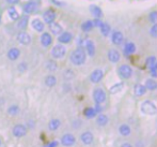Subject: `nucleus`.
Segmentation results:
<instances>
[{
    "instance_id": "obj_42",
    "label": "nucleus",
    "mask_w": 157,
    "mask_h": 147,
    "mask_svg": "<svg viewBox=\"0 0 157 147\" xmlns=\"http://www.w3.org/2000/svg\"><path fill=\"white\" fill-rule=\"evenodd\" d=\"M92 22H93V26H94V27H97V28L101 27V24L104 23V22L101 21V18H94Z\"/></svg>"
},
{
    "instance_id": "obj_15",
    "label": "nucleus",
    "mask_w": 157,
    "mask_h": 147,
    "mask_svg": "<svg viewBox=\"0 0 157 147\" xmlns=\"http://www.w3.org/2000/svg\"><path fill=\"white\" fill-rule=\"evenodd\" d=\"M56 17H57L56 12H55L52 9H48V10H46L43 14V19L46 24H52V22H55Z\"/></svg>"
},
{
    "instance_id": "obj_19",
    "label": "nucleus",
    "mask_w": 157,
    "mask_h": 147,
    "mask_svg": "<svg viewBox=\"0 0 157 147\" xmlns=\"http://www.w3.org/2000/svg\"><path fill=\"white\" fill-rule=\"evenodd\" d=\"M17 28L21 30H24L27 28L28 26V22H29V16H28L27 14L23 15V16H21L18 19H17Z\"/></svg>"
},
{
    "instance_id": "obj_41",
    "label": "nucleus",
    "mask_w": 157,
    "mask_h": 147,
    "mask_svg": "<svg viewBox=\"0 0 157 147\" xmlns=\"http://www.w3.org/2000/svg\"><path fill=\"white\" fill-rule=\"evenodd\" d=\"M18 71L19 72H21V73H24L25 71H27V69H28V64H27V62H21V63L18 64Z\"/></svg>"
},
{
    "instance_id": "obj_23",
    "label": "nucleus",
    "mask_w": 157,
    "mask_h": 147,
    "mask_svg": "<svg viewBox=\"0 0 157 147\" xmlns=\"http://www.w3.org/2000/svg\"><path fill=\"white\" fill-rule=\"evenodd\" d=\"M49 30L52 35H59L63 32V28L61 27V25L56 23V22H52V24H49Z\"/></svg>"
},
{
    "instance_id": "obj_1",
    "label": "nucleus",
    "mask_w": 157,
    "mask_h": 147,
    "mask_svg": "<svg viewBox=\"0 0 157 147\" xmlns=\"http://www.w3.org/2000/svg\"><path fill=\"white\" fill-rule=\"evenodd\" d=\"M70 60L75 66H81V64H83L86 62V60H87V54H86L85 50L81 47H78L77 50H75L71 54Z\"/></svg>"
},
{
    "instance_id": "obj_10",
    "label": "nucleus",
    "mask_w": 157,
    "mask_h": 147,
    "mask_svg": "<svg viewBox=\"0 0 157 147\" xmlns=\"http://www.w3.org/2000/svg\"><path fill=\"white\" fill-rule=\"evenodd\" d=\"M111 41L117 46L122 45L123 42H124V35L121 31H113L111 33Z\"/></svg>"
},
{
    "instance_id": "obj_46",
    "label": "nucleus",
    "mask_w": 157,
    "mask_h": 147,
    "mask_svg": "<svg viewBox=\"0 0 157 147\" xmlns=\"http://www.w3.org/2000/svg\"><path fill=\"white\" fill-rule=\"evenodd\" d=\"M57 146H58V142L54 141V142H50V143L48 144V145L46 146V147H57Z\"/></svg>"
},
{
    "instance_id": "obj_9",
    "label": "nucleus",
    "mask_w": 157,
    "mask_h": 147,
    "mask_svg": "<svg viewBox=\"0 0 157 147\" xmlns=\"http://www.w3.org/2000/svg\"><path fill=\"white\" fill-rule=\"evenodd\" d=\"M39 9V6H37L36 2L34 1H28L24 4L23 6V11L25 14H32V13H35Z\"/></svg>"
},
{
    "instance_id": "obj_52",
    "label": "nucleus",
    "mask_w": 157,
    "mask_h": 147,
    "mask_svg": "<svg viewBox=\"0 0 157 147\" xmlns=\"http://www.w3.org/2000/svg\"><path fill=\"white\" fill-rule=\"evenodd\" d=\"M0 146H1V139H0Z\"/></svg>"
},
{
    "instance_id": "obj_43",
    "label": "nucleus",
    "mask_w": 157,
    "mask_h": 147,
    "mask_svg": "<svg viewBox=\"0 0 157 147\" xmlns=\"http://www.w3.org/2000/svg\"><path fill=\"white\" fill-rule=\"evenodd\" d=\"M94 110L97 114H101V112L104 111V108H103V106H101V104H95Z\"/></svg>"
},
{
    "instance_id": "obj_24",
    "label": "nucleus",
    "mask_w": 157,
    "mask_h": 147,
    "mask_svg": "<svg viewBox=\"0 0 157 147\" xmlns=\"http://www.w3.org/2000/svg\"><path fill=\"white\" fill-rule=\"evenodd\" d=\"M90 12H91V14L94 16V18H101L103 17V11H101V9L99 8V6H95V4H92V6H90Z\"/></svg>"
},
{
    "instance_id": "obj_33",
    "label": "nucleus",
    "mask_w": 157,
    "mask_h": 147,
    "mask_svg": "<svg viewBox=\"0 0 157 147\" xmlns=\"http://www.w3.org/2000/svg\"><path fill=\"white\" fill-rule=\"evenodd\" d=\"M83 115H85L88 119H92V118H95L97 116V113L95 112L94 108H87L83 111Z\"/></svg>"
},
{
    "instance_id": "obj_14",
    "label": "nucleus",
    "mask_w": 157,
    "mask_h": 147,
    "mask_svg": "<svg viewBox=\"0 0 157 147\" xmlns=\"http://www.w3.org/2000/svg\"><path fill=\"white\" fill-rule=\"evenodd\" d=\"M83 47L86 48V54H88L90 57H93L95 55V44L92 40L90 39H86V42H85V45Z\"/></svg>"
},
{
    "instance_id": "obj_4",
    "label": "nucleus",
    "mask_w": 157,
    "mask_h": 147,
    "mask_svg": "<svg viewBox=\"0 0 157 147\" xmlns=\"http://www.w3.org/2000/svg\"><path fill=\"white\" fill-rule=\"evenodd\" d=\"M107 99L106 91L103 88H95L93 91V100L96 104H103Z\"/></svg>"
},
{
    "instance_id": "obj_50",
    "label": "nucleus",
    "mask_w": 157,
    "mask_h": 147,
    "mask_svg": "<svg viewBox=\"0 0 157 147\" xmlns=\"http://www.w3.org/2000/svg\"><path fill=\"white\" fill-rule=\"evenodd\" d=\"M155 69L157 70V61H156V63H155Z\"/></svg>"
},
{
    "instance_id": "obj_13",
    "label": "nucleus",
    "mask_w": 157,
    "mask_h": 147,
    "mask_svg": "<svg viewBox=\"0 0 157 147\" xmlns=\"http://www.w3.org/2000/svg\"><path fill=\"white\" fill-rule=\"evenodd\" d=\"M17 41L21 44V45H29L31 43V35L27 32H19L17 35Z\"/></svg>"
},
{
    "instance_id": "obj_28",
    "label": "nucleus",
    "mask_w": 157,
    "mask_h": 147,
    "mask_svg": "<svg viewBox=\"0 0 157 147\" xmlns=\"http://www.w3.org/2000/svg\"><path fill=\"white\" fill-rule=\"evenodd\" d=\"M44 84L49 88L54 87L57 84V77L55 75H47L45 77V80H44Z\"/></svg>"
},
{
    "instance_id": "obj_18",
    "label": "nucleus",
    "mask_w": 157,
    "mask_h": 147,
    "mask_svg": "<svg viewBox=\"0 0 157 147\" xmlns=\"http://www.w3.org/2000/svg\"><path fill=\"white\" fill-rule=\"evenodd\" d=\"M72 39H73V35H72V33L71 32H68V31H63L61 35H58V41H59V43L60 44H67V43H70L71 41H72Z\"/></svg>"
},
{
    "instance_id": "obj_40",
    "label": "nucleus",
    "mask_w": 157,
    "mask_h": 147,
    "mask_svg": "<svg viewBox=\"0 0 157 147\" xmlns=\"http://www.w3.org/2000/svg\"><path fill=\"white\" fill-rule=\"evenodd\" d=\"M150 35L153 38H157V23L153 24V26L151 27V29H150Z\"/></svg>"
},
{
    "instance_id": "obj_48",
    "label": "nucleus",
    "mask_w": 157,
    "mask_h": 147,
    "mask_svg": "<svg viewBox=\"0 0 157 147\" xmlns=\"http://www.w3.org/2000/svg\"><path fill=\"white\" fill-rule=\"evenodd\" d=\"M121 147H134L130 143H128V142H124V143H122V145Z\"/></svg>"
},
{
    "instance_id": "obj_30",
    "label": "nucleus",
    "mask_w": 157,
    "mask_h": 147,
    "mask_svg": "<svg viewBox=\"0 0 157 147\" xmlns=\"http://www.w3.org/2000/svg\"><path fill=\"white\" fill-rule=\"evenodd\" d=\"M144 86L147 88V90H156L157 89V82L154 79H147L144 83Z\"/></svg>"
},
{
    "instance_id": "obj_47",
    "label": "nucleus",
    "mask_w": 157,
    "mask_h": 147,
    "mask_svg": "<svg viewBox=\"0 0 157 147\" xmlns=\"http://www.w3.org/2000/svg\"><path fill=\"white\" fill-rule=\"evenodd\" d=\"M19 1H21V0H6V2H8L9 4H17Z\"/></svg>"
},
{
    "instance_id": "obj_21",
    "label": "nucleus",
    "mask_w": 157,
    "mask_h": 147,
    "mask_svg": "<svg viewBox=\"0 0 157 147\" xmlns=\"http://www.w3.org/2000/svg\"><path fill=\"white\" fill-rule=\"evenodd\" d=\"M19 56H21V51H19V48L17 47H12L9 50L8 52V58L10 60H12V61H15V60H17L19 58Z\"/></svg>"
},
{
    "instance_id": "obj_17",
    "label": "nucleus",
    "mask_w": 157,
    "mask_h": 147,
    "mask_svg": "<svg viewBox=\"0 0 157 147\" xmlns=\"http://www.w3.org/2000/svg\"><path fill=\"white\" fill-rule=\"evenodd\" d=\"M136 52V44L134 42L127 41L123 46V53H124L125 56H129V55H132Z\"/></svg>"
},
{
    "instance_id": "obj_6",
    "label": "nucleus",
    "mask_w": 157,
    "mask_h": 147,
    "mask_svg": "<svg viewBox=\"0 0 157 147\" xmlns=\"http://www.w3.org/2000/svg\"><path fill=\"white\" fill-rule=\"evenodd\" d=\"M27 132H28L27 127L21 124L15 125L12 129V134L15 137H17V139H21V137H24L25 135H27Z\"/></svg>"
},
{
    "instance_id": "obj_20",
    "label": "nucleus",
    "mask_w": 157,
    "mask_h": 147,
    "mask_svg": "<svg viewBox=\"0 0 157 147\" xmlns=\"http://www.w3.org/2000/svg\"><path fill=\"white\" fill-rule=\"evenodd\" d=\"M31 26H32L33 29H34L35 31H37V32H43L44 28H45V26H44V22H42L41 19H39V18L32 19Z\"/></svg>"
},
{
    "instance_id": "obj_44",
    "label": "nucleus",
    "mask_w": 157,
    "mask_h": 147,
    "mask_svg": "<svg viewBox=\"0 0 157 147\" xmlns=\"http://www.w3.org/2000/svg\"><path fill=\"white\" fill-rule=\"evenodd\" d=\"M150 74H151V79H154L155 80L157 77V70L155 69V67L152 69H150Z\"/></svg>"
},
{
    "instance_id": "obj_8",
    "label": "nucleus",
    "mask_w": 157,
    "mask_h": 147,
    "mask_svg": "<svg viewBox=\"0 0 157 147\" xmlns=\"http://www.w3.org/2000/svg\"><path fill=\"white\" fill-rule=\"evenodd\" d=\"M80 141L83 145L89 146L94 142V135L91 131H85L80 134Z\"/></svg>"
},
{
    "instance_id": "obj_5",
    "label": "nucleus",
    "mask_w": 157,
    "mask_h": 147,
    "mask_svg": "<svg viewBox=\"0 0 157 147\" xmlns=\"http://www.w3.org/2000/svg\"><path fill=\"white\" fill-rule=\"evenodd\" d=\"M60 143L64 147H72L76 144V137L72 133H65L61 137Z\"/></svg>"
},
{
    "instance_id": "obj_34",
    "label": "nucleus",
    "mask_w": 157,
    "mask_h": 147,
    "mask_svg": "<svg viewBox=\"0 0 157 147\" xmlns=\"http://www.w3.org/2000/svg\"><path fill=\"white\" fill-rule=\"evenodd\" d=\"M8 13H9V16H10V18L12 19V21H17V19L19 18L18 12H17L16 9H15L14 6H11V8L8 10Z\"/></svg>"
},
{
    "instance_id": "obj_37",
    "label": "nucleus",
    "mask_w": 157,
    "mask_h": 147,
    "mask_svg": "<svg viewBox=\"0 0 157 147\" xmlns=\"http://www.w3.org/2000/svg\"><path fill=\"white\" fill-rule=\"evenodd\" d=\"M18 113H19V106L18 105L13 104V105H11L10 108H8V114L11 115V116H16Z\"/></svg>"
},
{
    "instance_id": "obj_39",
    "label": "nucleus",
    "mask_w": 157,
    "mask_h": 147,
    "mask_svg": "<svg viewBox=\"0 0 157 147\" xmlns=\"http://www.w3.org/2000/svg\"><path fill=\"white\" fill-rule=\"evenodd\" d=\"M149 21L151 22L152 24L157 23V11H152L149 14Z\"/></svg>"
},
{
    "instance_id": "obj_49",
    "label": "nucleus",
    "mask_w": 157,
    "mask_h": 147,
    "mask_svg": "<svg viewBox=\"0 0 157 147\" xmlns=\"http://www.w3.org/2000/svg\"><path fill=\"white\" fill-rule=\"evenodd\" d=\"M52 2H55L56 4H58V6H63L64 3H62V2H59V1H57V0H52Z\"/></svg>"
},
{
    "instance_id": "obj_36",
    "label": "nucleus",
    "mask_w": 157,
    "mask_h": 147,
    "mask_svg": "<svg viewBox=\"0 0 157 147\" xmlns=\"http://www.w3.org/2000/svg\"><path fill=\"white\" fill-rule=\"evenodd\" d=\"M46 69H47L48 71H50V72H54V71H56L57 69H58V63L52 59L48 60L47 63H46Z\"/></svg>"
},
{
    "instance_id": "obj_27",
    "label": "nucleus",
    "mask_w": 157,
    "mask_h": 147,
    "mask_svg": "<svg viewBox=\"0 0 157 147\" xmlns=\"http://www.w3.org/2000/svg\"><path fill=\"white\" fill-rule=\"evenodd\" d=\"M108 121H109V118H108L107 115L105 114H98L96 116V124L98 125L99 127H105L106 125L108 124Z\"/></svg>"
},
{
    "instance_id": "obj_12",
    "label": "nucleus",
    "mask_w": 157,
    "mask_h": 147,
    "mask_svg": "<svg viewBox=\"0 0 157 147\" xmlns=\"http://www.w3.org/2000/svg\"><path fill=\"white\" fill-rule=\"evenodd\" d=\"M103 77H104V71L101 69H96L90 75V81L94 84H97L103 80Z\"/></svg>"
},
{
    "instance_id": "obj_31",
    "label": "nucleus",
    "mask_w": 157,
    "mask_h": 147,
    "mask_svg": "<svg viewBox=\"0 0 157 147\" xmlns=\"http://www.w3.org/2000/svg\"><path fill=\"white\" fill-rule=\"evenodd\" d=\"M124 88V83H117L114 84V85H112L111 87L109 89V92L111 93V95H116V93L120 92V91H122V89Z\"/></svg>"
},
{
    "instance_id": "obj_25",
    "label": "nucleus",
    "mask_w": 157,
    "mask_h": 147,
    "mask_svg": "<svg viewBox=\"0 0 157 147\" xmlns=\"http://www.w3.org/2000/svg\"><path fill=\"white\" fill-rule=\"evenodd\" d=\"M61 127V120L58 118H52L49 122H48V129L50 131H57Z\"/></svg>"
},
{
    "instance_id": "obj_2",
    "label": "nucleus",
    "mask_w": 157,
    "mask_h": 147,
    "mask_svg": "<svg viewBox=\"0 0 157 147\" xmlns=\"http://www.w3.org/2000/svg\"><path fill=\"white\" fill-rule=\"evenodd\" d=\"M141 112L152 116V115H155L157 113V106L154 102L150 101V100H145L141 104Z\"/></svg>"
},
{
    "instance_id": "obj_35",
    "label": "nucleus",
    "mask_w": 157,
    "mask_h": 147,
    "mask_svg": "<svg viewBox=\"0 0 157 147\" xmlns=\"http://www.w3.org/2000/svg\"><path fill=\"white\" fill-rule=\"evenodd\" d=\"M156 61H157V59L155 56H150V57H147V60H145V66H147V68L150 70V69L155 67Z\"/></svg>"
},
{
    "instance_id": "obj_26",
    "label": "nucleus",
    "mask_w": 157,
    "mask_h": 147,
    "mask_svg": "<svg viewBox=\"0 0 157 147\" xmlns=\"http://www.w3.org/2000/svg\"><path fill=\"white\" fill-rule=\"evenodd\" d=\"M147 90L145 88V86L142 85V84H137L134 88V93L137 97H142V96H144L147 93Z\"/></svg>"
},
{
    "instance_id": "obj_32",
    "label": "nucleus",
    "mask_w": 157,
    "mask_h": 147,
    "mask_svg": "<svg viewBox=\"0 0 157 147\" xmlns=\"http://www.w3.org/2000/svg\"><path fill=\"white\" fill-rule=\"evenodd\" d=\"M93 28H94L93 22L90 21V19H89V21L83 22V23L81 24V30H82L83 32H89V31H91Z\"/></svg>"
},
{
    "instance_id": "obj_22",
    "label": "nucleus",
    "mask_w": 157,
    "mask_h": 147,
    "mask_svg": "<svg viewBox=\"0 0 157 147\" xmlns=\"http://www.w3.org/2000/svg\"><path fill=\"white\" fill-rule=\"evenodd\" d=\"M119 133H120L122 137H129L130 133H132V128H130L129 125L122 124L120 127H119Z\"/></svg>"
},
{
    "instance_id": "obj_11",
    "label": "nucleus",
    "mask_w": 157,
    "mask_h": 147,
    "mask_svg": "<svg viewBox=\"0 0 157 147\" xmlns=\"http://www.w3.org/2000/svg\"><path fill=\"white\" fill-rule=\"evenodd\" d=\"M108 60L112 63H117V62L120 61L121 59V54L118 50H114V48H111V50L108 51V54H107Z\"/></svg>"
},
{
    "instance_id": "obj_29",
    "label": "nucleus",
    "mask_w": 157,
    "mask_h": 147,
    "mask_svg": "<svg viewBox=\"0 0 157 147\" xmlns=\"http://www.w3.org/2000/svg\"><path fill=\"white\" fill-rule=\"evenodd\" d=\"M99 30H101V33L103 37H108L111 33V26L108 23H103L101 27H99Z\"/></svg>"
},
{
    "instance_id": "obj_45",
    "label": "nucleus",
    "mask_w": 157,
    "mask_h": 147,
    "mask_svg": "<svg viewBox=\"0 0 157 147\" xmlns=\"http://www.w3.org/2000/svg\"><path fill=\"white\" fill-rule=\"evenodd\" d=\"M80 126H81V121H80V120H76V121L73 122V128L78 129V128H80Z\"/></svg>"
},
{
    "instance_id": "obj_7",
    "label": "nucleus",
    "mask_w": 157,
    "mask_h": 147,
    "mask_svg": "<svg viewBox=\"0 0 157 147\" xmlns=\"http://www.w3.org/2000/svg\"><path fill=\"white\" fill-rule=\"evenodd\" d=\"M118 73L121 79L129 80L132 75V67H129L128 64H122V66L119 67Z\"/></svg>"
},
{
    "instance_id": "obj_51",
    "label": "nucleus",
    "mask_w": 157,
    "mask_h": 147,
    "mask_svg": "<svg viewBox=\"0 0 157 147\" xmlns=\"http://www.w3.org/2000/svg\"><path fill=\"white\" fill-rule=\"evenodd\" d=\"M0 24H1V15H0Z\"/></svg>"
},
{
    "instance_id": "obj_3",
    "label": "nucleus",
    "mask_w": 157,
    "mask_h": 147,
    "mask_svg": "<svg viewBox=\"0 0 157 147\" xmlns=\"http://www.w3.org/2000/svg\"><path fill=\"white\" fill-rule=\"evenodd\" d=\"M66 54V47L63 44H57L52 47V56L55 59H62Z\"/></svg>"
},
{
    "instance_id": "obj_38",
    "label": "nucleus",
    "mask_w": 157,
    "mask_h": 147,
    "mask_svg": "<svg viewBox=\"0 0 157 147\" xmlns=\"http://www.w3.org/2000/svg\"><path fill=\"white\" fill-rule=\"evenodd\" d=\"M63 77H64V80H66V81H71V80H73L75 77L74 71L71 70V69H67V70H65V71H64Z\"/></svg>"
},
{
    "instance_id": "obj_16",
    "label": "nucleus",
    "mask_w": 157,
    "mask_h": 147,
    "mask_svg": "<svg viewBox=\"0 0 157 147\" xmlns=\"http://www.w3.org/2000/svg\"><path fill=\"white\" fill-rule=\"evenodd\" d=\"M40 41H41L42 46H44V47H48V46H50L52 43V35L48 33V32H43L41 35V38H40Z\"/></svg>"
}]
</instances>
